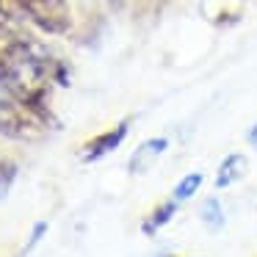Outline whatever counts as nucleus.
Instances as JSON below:
<instances>
[{
	"mask_svg": "<svg viewBox=\"0 0 257 257\" xmlns=\"http://www.w3.org/2000/svg\"><path fill=\"white\" fill-rule=\"evenodd\" d=\"M53 83L69 86V69L36 39L0 25V89L20 100L45 127H58L50 105Z\"/></svg>",
	"mask_w": 257,
	"mask_h": 257,
	"instance_id": "f257e3e1",
	"label": "nucleus"
},
{
	"mask_svg": "<svg viewBox=\"0 0 257 257\" xmlns=\"http://www.w3.org/2000/svg\"><path fill=\"white\" fill-rule=\"evenodd\" d=\"M9 3L45 34L61 36L72 28V9L67 0H9Z\"/></svg>",
	"mask_w": 257,
	"mask_h": 257,
	"instance_id": "f03ea898",
	"label": "nucleus"
},
{
	"mask_svg": "<svg viewBox=\"0 0 257 257\" xmlns=\"http://www.w3.org/2000/svg\"><path fill=\"white\" fill-rule=\"evenodd\" d=\"M42 127H45V124H42L23 102L14 100L9 91L0 89V136L25 141V139H34Z\"/></svg>",
	"mask_w": 257,
	"mask_h": 257,
	"instance_id": "7ed1b4c3",
	"label": "nucleus"
},
{
	"mask_svg": "<svg viewBox=\"0 0 257 257\" xmlns=\"http://www.w3.org/2000/svg\"><path fill=\"white\" fill-rule=\"evenodd\" d=\"M127 133H130V122L124 119V122L113 124L111 130H105V133L94 136L91 141H86V144H83V152H80V161L94 163V161H100V158L111 155L113 150H119V147H122V141L127 139Z\"/></svg>",
	"mask_w": 257,
	"mask_h": 257,
	"instance_id": "20e7f679",
	"label": "nucleus"
},
{
	"mask_svg": "<svg viewBox=\"0 0 257 257\" xmlns=\"http://www.w3.org/2000/svg\"><path fill=\"white\" fill-rule=\"evenodd\" d=\"M166 150H169V139H163V136H161V139H147L144 144L136 147V152L130 155V161H127L130 172H133V174L147 172V169H150Z\"/></svg>",
	"mask_w": 257,
	"mask_h": 257,
	"instance_id": "39448f33",
	"label": "nucleus"
},
{
	"mask_svg": "<svg viewBox=\"0 0 257 257\" xmlns=\"http://www.w3.org/2000/svg\"><path fill=\"white\" fill-rule=\"evenodd\" d=\"M246 172H249L246 155H240V152L227 155L221 161V166H218V172H216V188H229V185H235L238 180L246 177Z\"/></svg>",
	"mask_w": 257,
	"mask_h": 257,
	"instance_id": "423d86ee",
	"label": "nucleus"
},
{
	"mask_svg": "<svg viewBox=\"0 0 257 257\" xmlns=\"http://www.w3.org/2000/svg\"><path fill=\"white\" fill-rule=\"evenodd\" d=\"M177 207H180V202H177V199H169V202H163V205H158L155 210H152L150 216H147L144 221H141V232H144V235H155L158 229L166 227V224L174 218Z\"/></svg>",
	"mask_w": 257,
	"mask_h": 257,
	"instance_id": "0eeeda50",
	"label": "nucleus"
},
{
	"mask_svg": "<svg viewBox=\"0 0 257 257\" xmlns=\"http://www.w3.org/2000/svg\"><path fill=\"white\" fill-rule=\"evenodd\" d=\"M202 172H191V174H185L183 180H180L177 185H174V191H172V199H177V202H188L191 196L199 191V185H202Z\"/></svg>",
	"mask_w": 257,
	"mask_h": 257,
	"instance_id": "6e6552de",
	"label": "nucleus"
},
{
	"mask_svg": "<svg viewBox=\"0 0 257 257\" xmlns=\"http://www.w3.org/2000/svg\"><path fill=\"white\" fill-rule=\"evenodd\" d=\"M199 218L205 221V227L207 229H221L224 227V207H221V202L218 199H205V205H202V210H199Z\"/></svg>",
	"mask_w": 257,
	"mask_h": 257,
	"instance_id": "1a4fd4ad",
	"label": "nucleus"
},
{
	"mask_svg": "<svg viewBox=\"0 0 257 257\" xmlns=\"http://www.w3.org/2000/svg\"><path fill=\"white\" fill-rule=\"evenodd\" d=\"M14 177H17V166L12 161H0V196L12 188Z\"/></svg>",
	"mask_w": 257,
	"mask_h": 257,
	"instance_id": "9d476101",
	"label": "nucleus"
},
{
	"mask_svg": "<svg viewBox=\"0 0 257 257\" xmlns=\"http://www.w3.org/2000/svg\"><path fill=\"white\" fill-rule=\"evenodd\" d=\"M47 235V221H36L34 229H31V240H28V249H34L36 243H39L42 238Z\"/></svg>",
	"mask_w": 257,
	"mask_h": 257,
	"instance_id": "9b49d317",
	"label": "nucleus"
},
{
	"mask_svg": "<svg viewBox=\"0 0 257 257\" xmlns=\"http://www.w3.org/2000/svg\"><path fill=\"white\" fill-rule=\"evenodd\" d=\"M0 25H12V12L6 9L3 0H0Z\"/></svg>",
	"mask_w": 257,
	"mask_h": 257,
	"instance_id": "f8f14e48",
	"label": "nucleus"
},
{
	"mask_svg": "<svg viewBox=\"0 0 257 257\" xmlns=\"http://www.w3.org/2000/svg\"><path fill=\"white\" fill-rule=\"evenodd\" d=\"M246 139H249V144H251V147H254V150H257V122H254V124H251V127H249V133H246Z\"/></svg>",
	"mask_w": 257,
	"mask_h": 257,
	"instance_id": "ddd939ff",
	"label": "nucleus"
}]
</instances>
